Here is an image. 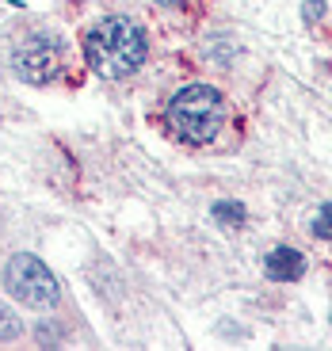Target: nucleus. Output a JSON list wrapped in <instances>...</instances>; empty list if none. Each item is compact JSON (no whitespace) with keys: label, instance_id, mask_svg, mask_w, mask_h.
I'll use <instances>...</instances> for the list:
<instances>
[{"label":"nucleus","instance_id":"obj_1","mask_svg":"<svg viewBox=\"0 0 332 351\" xmlns=\"http://www.w3.org/2000/svg\"><path fill=\"white\" fill-rule=\"evenodd\" d=\"M84 58L99 77H130L145 65L149 38L134 19L107 16L84 31Z\"/></svg>","mask_w":332,"mask_h":351},{"label":"nucleus","instance_id":"obj_2","mask_svg":"<svg viewBox=\"0 0 332 351\" xmlns=\"http://www.w3.org/2000/svg\"><path fill=\"white\" fill-rule=\"evenodd\" d=\"M168 126L187 145H210L226 126V99L210 84H187L168 99Z\"/></svg>","mask_w":332,"mask_h":351},{"label":"nucleus","instance_id":"obj_3","mask_svg":"<svg viewBox=\"0 0 332 351\" xmlns=\"http://www.w3.org/2000/svg\"><path fill=\"white\" fill-rule=\"evenodd\" d=\"M4 282H8V290L16 294L23 306L31 309H54L58 306V279L50 275V267H46L38 256H12L8 260V271H4Z\"/></svg>","mask_w":332,"mask_h":351},{"label":"nucleus","instance_id":"obj_4","mask_svg":"<svg viewBox=\"0 0 332 351\" xmlns=\"http://www.w3.org/2000/svg\"><path fill=\"white\" fill-rule=\"evenodd\" d=\"M65 65V46L50 35H31L12 50V69L31 84H50Z\"/></svg>","mask_w":332,"mask_h":351},{"label":"nucleus","instance_id":"obj_5","mask_svg":"<svg viewBox=\"0 0 332 351\" xmlns=\"http://www.w3.org/2000/svg\"><path fill=\"white\" fill-rule=\"evenodd\" d=\"M263 267H268L271 279H279V282H294V279H302V271H306V256L283 245V248H275V252H271L268 260H263Z\"/></svg>","mask_w":332,"mask_h":351},{"label":"nucleus","instance_id":"obj_6","mask_svg":"<svg viewBox=\"0 0 332 351\" xmlns=\"http://www.w3.org/2000/svg\"><path fill=\"white\" fill-rule=\"evenodd\" d=\"M214 218H218L222 226L237 229V226H245V206H241V202H218V206H214Z\"/></svg>","mask_w":332,"mask_h":351},{"label":"nucleus","instance_id":"obj_7","mask_svg":"<svg viewBox=\"0 0 332 351\" xmlns=\"http://www.w3.org/2000/svg\"><path fill=\"white\" fill-rule=\"evenodd\" d=\"M313 237L317 241H332V206H321V214L313 218Z\"/></svg>","mask_w":332,"mask_h":351},{"label":"nucleus","instance_id":"obj_8","mask_svg":"<svg viewBox=\"0 0 332 351\" xmlns=\"http://www.w3.org/2000/svg\"><path fill=\"white\" fill-rule=\"evenodd\" d=\"M12 336H19V321L8 309H0V340H12Z\"/></svg>","mask_w":332,"mask_h":351},{"label":"nucleus","instance_id":"obj_9","mask_svg":"<svg viewBox=\"0 0 332 351\" xmlns=\"http://www.w3.org/2000/svg\"><path fill=\"white\" fill-rule=\"evenodd\" d=\"M306 16H309V19L321 16V0H309V4H306Z\"/></svg>","mask_w":332,"mask_h":351}]
</instances>
